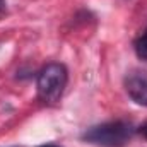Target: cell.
<instances>
[{"instance_id": "1", "label": "cell", "mask_w": 147, "mask_h": 147, "mask_svg": "<svg viewBox=\"0 0 147 147\" xmlns=\"http://www.w3.org/2000/svg\"><path fill=\"white\" fill-rule=\"evenodd\" d=\"M135 128L130 121L115 120L94 125L82 134V140L101 147H125L134 137Z\"/></svg>"}, {"instance_id": "2", "label": "cell", "mask_w": 147, "mask_h": 147, "mask_svg": "<svg viewBox=\"0 0 147 147\" xmlns=\"http://www.w3.org/2000/svg\"><path fill=\"white\" fill-rule=\"evenodd\" d=\"M67 82H69V72L63 63H58V62L48 63L38 74V98L48 105L60 101L67 87Z\"/></svg>"}, {"instance_id": "3", "label": "cell", "mask_w": 147, "mask_h": 147, "mask_svg": "<svg viewBox=\"0 0 147 147\" xmlns=\"http://www.w3.org/2000/svg\"><path fill=\"white\" fill-rule=\"evenodd\" d=\"M125 89L132 101L147 106V72L134 70L125 77Z\"/></svg>"}, {"instance_id": "4", "label": "cell", "mask_w": 147, "mask_h": 147, "mask_svg": "<svg viewBox=\"0 0 147 147\" xmlns=\"http://www.w3.org/2000/svg\"><path fill=\"white\" fill-rule=\"evenodd\" d=\"M134 50H135V53L140 60L147 62V28L144 29V33L134 41Z\"/></svg>"}, {"instance_id": "5", "label": "cell", "mask_w": 147, "mask_h": 147, "mask_svg": "<svg viewBox=\"0 0 147 147\" xmlns=\"http://www.w3.org/2000/svg\"><path fill=\"white\" fill-rule=\"evenodd\" d=\"M5 14H7V3H5V0H0V19Z\"/></svg>"}, {"instance_id": "6", "label": "cell", "mask_w": 147, "mask_h": 147, "mask_svg": "<svg viewBox=\"0 0 147 147\" xmlns=\"http://www.w3.org/2000/svg\"><path fill=\"white\" fill-rule=\"evenodd\" d=\"M139 132H140V135H142V137L147 140V121L142 125V127H140V128H139Z\"/></svg>"}, {"instance_id": "7", "label": "cell", "mask_w": 147, "mask_h": 147, "mask_svg": "<svg viewBox=\"0 0 147 147\" xmlns=\"http://www.w3.org/2000/svg\"><path fill=\"white\" fill-rule=\"evenodd\" d=\"M39 147H60V146H57V144H45V146H39Z\"/></svg>"}]
</instances>
